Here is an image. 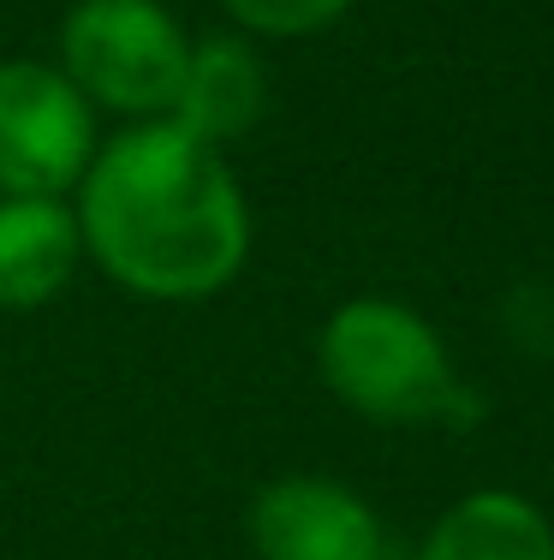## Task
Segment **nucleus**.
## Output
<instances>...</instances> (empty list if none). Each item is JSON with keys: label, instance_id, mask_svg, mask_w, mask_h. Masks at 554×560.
I'll return each mask as SVG.
<instances>
[{"label": "nucleus", "instance_id": "nucleus-1", "mask_svg": "<svg viewBox=\"0 0 554 560\" xmlns=\"http://www.w3.org/2000/svg\"><path fill=\"white\" fill-rule=\"evenodd\" d=\"M84 262L143 304H209L245 275L257 221L227 150L179 119L102 138L72 191Z\"/></svg>", "mask_w": 554, "mask_h": 560}, {"label": "nucleus", "instance_id": "nucleus-7", "mask_svg": "<svg viewBox=\"0 0 554 560\" xmlns=\"http://www.w3.org/2000/svg\"><path fill=\"white\" fill-rule=\"evenodd\" d=\"M84 269L72 197H0V311H48Z\"/></svg>", "mask_w": 554, "mask_h": 560}, {"label": "nucleus", "instance_id": "nucleus-6", "mask_svg": "<svg viewBox=\"0 0 554 560\" xmlns=\"http://www.w3.org/2000/svg\"><path fill=\"white\" fill-rule=\"evenodd\" d=\"M262 114H269V72H262L257 43L239 31L191 36L179 102L167 119H179L185 131H197L215 150H233L239 138H250L262 126Z\"/></svg>", "mask_w": 554, "mask_h": 560}, {"label": "nucleus", "instance_id": "nucleus-3", "mask_svg": "<svg viewBox=\"0 0 554 560\" xmlns=\"http://www.w3.org/2000/svg\"><path fill=\"white\" fill-rule=\"evenodd\" d=\"M191 31L162 0H72L60 19L55 66L102 119H167L179 102Z\"/></svg>", "mask_w": 554, "mask_h": 560}, {"label": "nucleus", "instance_id": "nucleus-4", "mask_svg": "<svg viewBox=\"0 0 554 560\" xmlns=\"http://www.w3.org/2000/svg\"><path fill=\"white\" fill-rule=\"evenodd\" d=\"M102 150V114L55 60H0V197H72Z\"/></svg>", "mask_w": 554, "mask_h": 560}, {"label": "nucleus", "instance_id": "nucleus-9", "mask_svg": "<svg viewBox=\"0 0 554 560\" xmlns=\"http://www.w3.org/2000/svg\"><path fill=\"white\" fill-rule=\"evenodd\" d=\"M358 0H221L227 24L250 43H298L328 24H340Z\"/></svg>", "mask_w": 554, "mask_h": 560}, {"label": "nucleus", "instance_id": "nucleus-5", "mask_svg": "<svg viewBox=\"0 0 554 560\" xmlns=\"http://www.w3.org/2000/svg\"><path fill=\"white\" fill-rule=\"evenodd\" d=\"M245 537L257 560H388L381 513L322 471L269 477L245 506Z\"/></svg>", "mask_w": 554, "mask_h": 560}, {"label": "nucleus", "instance_id": "nucleus-2", "mask_svg": "<svg viewBox=\"0 0 554 560\" xmlns=\"http://www.w3.org/2000/svg\"><path fill=\"white\" fill-rule=\"evenodd\" d=\"M316 376L369 423H429L453 406V358L424 311L381 292L334 304L316 328Z\"/></svg>", "mask_w": 554, "mask_h": 560}, {"label": "nucleus", "instance_id": "nucleus-8", "mask_svg": "<svg viewBox=\"0 0 554 560\" xmlns=\"http://www.w3.org/2000/svg\"><path fill=\"white\" fill-rule=\"evenodd\" d=\"M417 560H554V518L519 489H471L435 513Z\"/></svg>", "mask_w": 554, "mask_h": 560}]
</instances>
